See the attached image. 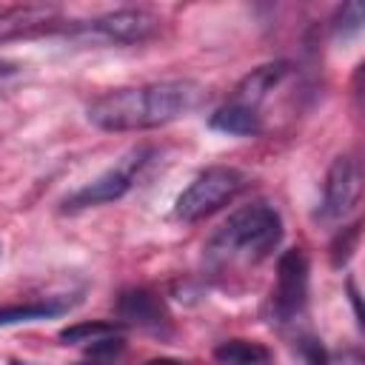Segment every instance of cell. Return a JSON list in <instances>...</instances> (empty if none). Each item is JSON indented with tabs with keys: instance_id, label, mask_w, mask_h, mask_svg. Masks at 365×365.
<instances>
[{
	"instance_id": "cell-1",
	"label": "cell",
	"mask_w": 365,
	"mask_h": 365,
	"mask_svg": "<svg viewBox=\"0 0 365 365\" xmlns=\"http://www.w3.org/2000/svg\"><path fill=\"white\" fill-rule=\"evenodd\" d=\"M202 97L194 80H163L128 88H111L88 106V120L103 131L160 128L188 114Z\"/></svg>"
},
{
	"instance_id": "cell-2",
	"label": "cell",
	"mask_w": 365,
	"mask_h": 365,
	"mask_svg": "<svg viewBox=\"0 0 365 365\" xmlns=\"http://www.w3.org/2000/svg\"><path fill=\"white\" fill-rule=\"evenodd\" d=\"M282 240V217L268 202H251L234 211L208 240L205 251L214 262H262Z\"/></svg>"
},
{
	"instance_id": "cell-3",
	"label": "cell",
	"mask_w": 365,
	"mask_h": 365,
	"mask_svg": "<svg viewBox=\"0 0 365 365\" xmlns=\"http://www.w3.org/2000/svg\"><path fill=\"white\" fill-rule=\"evenodd\" d=\"M248 177L240 168L231 165H214L205 168L202 174H197L188 188H182V194L174 202V217L182 222H194L208 217L211 211L222 208L228 200H234L242 188H245Z\"/></svg>"
},
{
	"instance_id": "cell-4",
	"label": "cell",
	"mask_w": 365,
	"mask_h": 365,
	"mask_svg": "<svg viewBox=\"0 0 365 365\" xmlns=\"http://www.w3.org/2000/svg\"><path fill=\"white\" fill-rule=\"evenodd\" d=\"M151 148H131L114 168L103 171L97 180L86 182L83 188H77L74 194H68L63 200V208L66 211H80V208H91V205H103V202H114L120 200L131 185H134V177L137 171L145 165Z\"/></svg>"
},
{
	"instance_id": "cell-5",
	"label": "cell",
	"mask_w": 365,
	"mask_h": 365,
	"mask_svg": "<svg viewBox=\"0 0 365 365\" xmlns=\"http://www.w3.org/2000/svg\"><path fill=\"white\" fill-rule=\"evenodd\" d=\"M308 297V257L302 248H288L277 262V285L271 291V317L277 322L294 319Z\"/></svg>"
},
{
	"instance_id": "cell-6",
	"label": "cell",
	"mask_w": 365,
	"mask_h": 365,
	"mask_svg": "<svg viewBox=\"0 0 365 365\" xmlns=\"http://www.w3.org/2000/svg\"><path fill=\"white\" fill-rule=\"evenodd\" d=\"M160 29V17L148 9H117L83 23V31L106 43H143Z\"/></svg>"
},
{
	"instance_id": "cell-7",
	"label": "cell",
	"mask_w": 365,
	"mask_h": 365,
	"mask_svg": "<svg viewBox=\"0 0 365 365\" xmlns=\"http://www.w3.org/2000/svg\"><path fill=\"white\" fill-rule=\"evenodd\" d=\"M359 197V168L348 154H339L328 174H325V191H322V205H319V217L334 222L342 220L354 202Z\"/></svg>"
},
{
	"instance_id": "cell-8",
	"label": "cell",
	"mask_w": 365,
	"mask_h": 365,
	"mask_svg": "<svg viewBox=\"0 0 365 365\" xmlns=\"http://www.w3.org/2000/svg\"><path fill=\"white\" fill-rule=\"evenodd\" d=\"M57 29H66V20L60 17L57 6L29 3V6H9L0 11V43L46 34V31H57Z\"/></svg>"
},
{
	"instance_id": "cell-9",
	"label": "cell",
	"mask_w": 365,
	"mask_h": 365,
	"mask_svg": "<svg viewBox=\"0 0 365 365\" xmlns=\"http://www.w3.org/2000/svg\"><path fill=\"white\" fill-rule=\"evenodd\" d=\"M114 311H117L120 322L137 325V328H145V331H165L168 319H171L163 299L148 288H125L117 297Z\"/></svg>"
},
{
	"instance_id": "cell-10",
	"label": "cell",
	"mask_w": 365,
	"mask_h": 365,
	"mask_svg": "<svg viewBox=\"0 0 365 365\" xmlns=\"http://www.w3.org/2000/svg\"><path fill=\"white\" fill-rule=\"evenodd\" d=\"M291 71V66L285 60H277V63H265V66H257L251 68V74H245L234 91H231V100L228 103H237V106H245V108H254L268 97V91H274L282 77Z\"/></svg>"
},
{
	"instance_id": "cell-11",
	"label": "cell",
	"mask_w": 365,
	"mask_h": 365,
	"mask_svg": "<svg viewBox=\"0 0 365 365\" xmlns=\"http://www.w3.org/2000/svg\"><path fill=\"white\" fill-rule=\"evenodd\" d=\"M211 128L217 131H225V134H234V137H251V134H259L262 131V120L254 108H245V106H237V103H225L222 108H217L208 120Z\"/></svg>"
},
{
	"instance_id": "cell-12",
	"label": "cell",
	"mask_w": 365,
	"mask_h": 365,
	"mask_svg": "<svg viewBox=\"0 0 365 365\" xmlns=\"http://www.w3.org/2000/svg\"><path fill=\"white\" fill-rule=\"evenodd\" d=\"M220 365H274V354L254 339H225L214 348Z\"/></svg>"
},
{
	"instance_id": "cell-13",
	"label": "cell",
	"mask_w": 365,
	"mask_h": 365,
	"mask_svg": "<svg viewBox=\"0 0 365 365\" xmlns=\"http://www.w3.org/2000/svg\"><path fill=\"white\" fill-rule=\"evenodd\" d=\"M68 308L66 299H46V302H26V305H9L0 308V325H11V322H31V319H46V317H57Z\"/></svg>"
},
{
	"instance_id": "cell-14",
	"label": "cell",
	"mask_w": 365,
	"mask_h": 365,
	"mask_svg": "<svg viewBox=\"0 0 365 365\" xmlns=\"http://www.w3.org/2000/svg\"><path fill=\"white\" fill-rule=\"evenodd\" d=\"M120 331V322H106V319H94V322H77L60 331L63 342H94L103 336H114Z\"/></svg>"
},
{
	"instance_id": "cell-15",
	"label": "cell",
	"mask_w": 365,
	"mask_h": 365,
	"mask_svg": "<svg viewBox=\"0 0 365 365\" xmlns=\"http://www.w3.org/2000/svg\"><path fill=\"white\" fill-rule=\"evenodd\" d=\"M359 26H362V6H359V3H345V6L339 9V14H336L334 31L342 34V37H348V34L359 31Z\"/></svg>"
},
{
	"instance_id": "cell-16",
	"label": "cell",
	"mask_w": 365,
	"mask_h": 365,
	"mask_svg": "<svg viewBox=\"0 0 365 365\" xmlns=\"http://www.w3.org/2000/svg\"><path fill=\"white\" fill-rule=\"evenodd\" d=\"M356 237H359V225L354 222V225H348V228H342V234L336 237V242H334V265H342L348 257H351V248H354V242H356Z\"/></svg>"
},
{
	"instance_id": "cell-17",
	"label": "cell",
	"mask_w": 365,
	"mask_h": 365,
	"mask_svg": "<svg viewBox=\"0 0 365 365\" xmlns=\"http://www.w3.org/2000/svg\"><path fill=\"white\" fill-rule=\"evenodd\" d=\"M17 74V66L14 63H9V60H0V88L6 86V80H11Z\"/></svg>"
},
{
	"instance_id": "cell-18",
	"label": "cell",
	"mask_w": 365,
	"mask_h": 365,
	"mask_svg": "<svg viewBox=\"0 0 365 365\" xmlns=\"http://www.w3.org/2000/svg\"><path fill=\"white\" fill-rule=\"evenodd\" d=\"M145 365H182V362H177V359H148Z\"/></svg>"
},
{
	"instance_id": "cell-19",
	"label": "cell",
	"mask_w": 365,
	"mask_h": 365,
	"mask_svg": "<svg viewBox=\"0 0 365 365\" xmlns=\"http://www.w3.org/2000/svg\"><path fill=\"white\" fill-rule=\"evenodd\" d=\"M88 365H111V362H97V359H91Z\"/></svg>"
},
{
	"instance_id": "cell-20",
	"label": "cell",
	"mask_w": 365,
	"mask_h": 365,
	"mask_svg": "<svg viewBox=\"0 0 365 365\" xmlns=\"http://www.w3.org/2000/svg\"><path fill=\"white\" fill-rule=\"evenodd\" d=\"M11 365H29V362H11Z\"/></svg>"
}]
</instances>
